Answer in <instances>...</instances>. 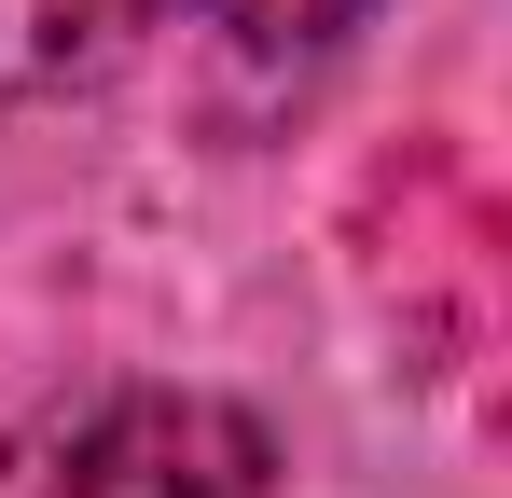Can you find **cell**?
<instances>
[{"mask_svg": "<svg viewBox=\"0 0 512 498\" xmlns=\"http://www.w3.org/2000/svg\"><path fill=\"white\" fill-rule=\"evenodd\" d=\"M208 14H222L236 42H277V56H291V42H333L360 0H208Z\"/></svg>", "mask_w": 512, "mask_h": 498, "instance_id": "3957f363", "label": "cell"}, {"mask_svg": "<svg viewBox=\"0 0 512 498\" xmlns=\"http://www.w3.org/2000/svg\"><path fill=\"white\" fill-rule=\"evenodd\" d=\"M153 0H0V97H42V83H84L125 56Z\"/></svg>", "mask_w": 512, "mask_h": 498, "instance_id": "7a4b0ae2", "label": "cell"}, {"mask_svg": "<svg viewBox=\"0 0 512 498\" xmlns=\"http://www.w3.org/2000/svg\"><path fill=\"white\" fill-rule=\"evenodd\" d=\"M277 443L208 388H111L56 443V498H263Z\"/></svg>", "mask_w": 512, "mask_h": 498, "instance_id": "6da1fadb", "label": "cell"}]
</instances>
